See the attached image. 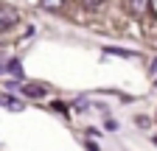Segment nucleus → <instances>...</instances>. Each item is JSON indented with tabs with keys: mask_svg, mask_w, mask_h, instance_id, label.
<instances>
[{
	"mask_svg": "<svg viewBox=\"0 0 157 151\" xmlns=\"http://www.w3.org/2000/svg\"><path fill=\"white\" fill-rule=\"evenodd\" d=\"M20 92H23V95L25 98H45L48 95V87L45 84H39V81H28V84H23V87H20Z\"/></svg>",
	"mask_w": 157,
	"mask_h": 151,
	"instance_id": "nucleus-1",
	"label": "nucleus"
},
{
	"mask_svg": "<svg viewBox=\"0 0 157 151\" xmlns=\"http://www.w3.org/2000/svg\"><path fill=\"white\" fill-rule=\"evenodd\" d=\"M0 106H6V109H11V112H23V101H17L14 95H0Z\"/></svg>",
	"mask_w": 157,
	"mask_h": 151,
	"instance_id": "nucleus-2",
	"label": "nucleus"
},
{
	"mask_svg": "<svg viewBox=\"0 0 157 151\" xmlns=\"http://www.w3.org/2000/svg\"><path fill=\"white\" fill-rule=\"evenodd\" d=\"M14 20H17V11H11V9H3V6H0V25L6 28V25H11Z\"/></svg>",
	"mask_w": 157,
	"mask_h": 151,
	"instance_id": "nucleus-3",
	"label": "nucleus"
},
{
	"mask_svg": "<svg viewBox=\"0 0 157 151\" xmlns=\"http://www.w3.org/2000/svg\"><path fill=\"white\" fill-rule=\"evenodd\" d=\"M126 6H129L132 14H143V11H146V0H129Z\"/></svg>",
	"mask_w": 157,
	"mask_h": 151,
	"instance_id": "nucleus-4",
	"label": "nucleus"
},
{
	"mask_svg": "<svg viewBox=\"0 0 157 151\" xmlns=\"http://www.w3.org/2000/svg\"><path fill=\"white\" fill-rule=\"evenodd\" d=\"M9 73L11 76H23V64L20 62H9Z\"/></svg>",
	"mask_w": 157,
	"mask_h": 151,
	"instance_id": "nucleus-5",
	"label": "nucleus"
},
{
	"mask_svg": "<svg viewBox=\"0 0 157 151\" xmlns=\"http://www.w3.org/2000/svg\"><path fill=\"white\" fill-rule=\"evenodd\" d=\"M62 3H65V0H42V6H45V9H53V11L62 9Z\"/></svg>",
	"mask_w": 157,
	"mask_h": 151,
	"instance_id": "nucleus-6",
	"label": "nucleus"
},
{
	"mask_svg": "<svg viewBox=\"0 0 157 151\" xmlns=\"http://www.w3.org/2000/svg\"><path fill=\"white\" fill-rule=\"evenodd\" d=\"M82 3H84L87 9H101V6L107 3V0H82Z\"/></svg>",
	"mask_w": 157,
	"mask_h": 151,
	"instance_id": "nucleus-7",
	"label": "nucleus"
},
{
	"mask_svg": "<svg viewBox=\"0 0 157 151\" xmlns=\"http://www.w3.org/2000/svg\"><path fill=\"white\" fill-rule=\"evenodd\" d=\"M104 53H115V56H132V53H129V50H118V48H107V50H104Z\"/></svg>",
	"mask_w": 157,
	"mask_h": 151,
	"instance_id": "nucleus-8",
	"label": "nucleus"
}]
</instances>
